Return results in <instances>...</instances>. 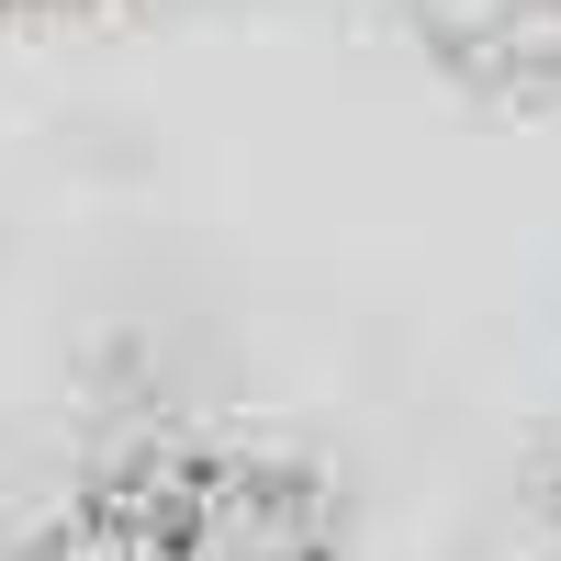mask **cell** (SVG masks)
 <instances>
[{
    "label": "cell",
    "instance_id": "4",
    "mask_svg": "<svg viewBox=\"0 0 561 561\" xmlns=\"http://www.w3.org/2000/svg\"><path fill=\"white\" fill-rule=\"evenodd\" d=\"M528 517H539V539L561 550V438L539 449V472H528Z\"/></svg>",
    "mask_w": 561,
    "mask_h": 561
},
{
    "label": "cell",
    "instance_id": "1",
    "mask_svg": "<svg viewBox=\"0 0 561 561\" xmlns=\"http://www.w3.org/2000/svg\"><path fill=\"white\" fill-rule=\"evenodd\" d=\"M0 561H348V505L280 427L135 415L79 449Z\"/></svg>",
    "mask_w": 561,
    "mask_h": 561
},
{
    "label": "cell",
    "instance_id": "2",
    "mask_svg": "<svg viewBox=\"0 0 561 561\" xmlns=\"http://www.w3.org/2000/svg\"><path fill=\"white\" fill-rule=\"evenodd\" d=\"M404 45L472 113H561V0H404Z\"/></svg>",
    "mask_w": 561,
    "mask_h": 561
},
{
    "label": "cell",
    "instance_id": "3",
    "mask_svg": "<svg viewBox=\"0 0 561 561\" xmlns=\"http://www.w3.org/2000/svg\"><path fill=\"white\" fill-rule=\"evenodd\" d=\"M158 12V0H0V34H57V23H124Z\"/></svg>",
    "mask_w": 561,
    "mask_h": 561
}]
</instances>
